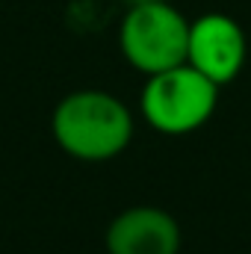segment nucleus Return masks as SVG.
<instances>
[{
	"instance_id": "f257e3e1",
	"label": "nucleus",
	"mask_w": 251,
	"mask_h": 254,
	"mask_svg": "<svg viewBox=\"0 0 251 254\" xmlns=\"http://www.w3.org/2000/svg\"><path fill=\"white\" fill-rule=\"evenodd\" d=\"M51 133L68 157L80 163H107L133 142L136 119L122 98L107 89L68 92L51 116Z\"/></svg>"
},
{
	"instance_id": "f03ea898",
	"label": "nucleus",
	"mask_w": 251,
	"mask_h": 254,
	"mask_svg": "<svg viewBox=\"0 0 251 254\" xmlns=\"http://www.w3.org/2000/svg\"><path fill=\"white\" fill-rule=\"evenodd\" d=\"M187 48L189 18L166 0H136L119 24V51L145 77L184 65Z\"/></svg>"
},
{
	"instance_id": "7ed1b4c3",
	"label": "nucleus",
	"mask_w": 251,
	"mask_h": 254,
	"mask_svg": "<svg viewBox=\"0 0 251 254\" xmlns=\"http://www.w3.org/2000/svg\"><path fill=\"white\" fill-rule=\"evenodd\" d=\"M219 107V86L192 65H178L145 77L139 113L145 125L166 136H187L204 127Z\"/></svg>"
},
{
	"instance_id": "20e7f679",
	"label": "nucleus",
	"mask_w": 251,
	"mask_h": 254,
	"mask_svg": "<svg viewBox=\"0 0 251 254\" xmlns=\"http://www.w3.org/2000/svg\"><path fill=\"white\" fill-rule=\"evenodd\" d=\"M246 57H249V42L237 18L225 12H207L189 21L187 65H192L207 80H213L219 89L240 77Z\"/></svg>"
},
{
	"instance_id": "39448f33",
	"label": "nucleus",
	"mask_w": 251,
	"mask_h": 254,
	"mask_svg": "<svg viewBox=\"0 0 251 254\" xmlns=\"http://www.w3.org/2000/svg\"><path fill=\"white\" fill-rule=\"evenodd\" d=\"M178 219L151 204L127 207L107 228V254H178L181 252Z\"/></svg>"
}]
</instances>
